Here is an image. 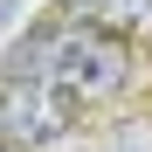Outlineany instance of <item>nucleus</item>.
<instances>
[{"label": "nucleus", "mask_w": 152, "mask_h": 152, "mask_svg": "<svg viewBox=\"0 0 152 152\" xmlns=\"http://www.w3.org/2000/svg\"><path fill=\"white\" fill-rule=\"evenodd\" d=\"M124 76H132L124 42L104 28H83V21H42L7 48V83H48L69 104L124 90Z\"/></svg>", "instance_id": "obj_1"}, {"label": "nucleus", "mask_w": 152, "mask_h": 152, "mask_svg": "<svg viewBox=\"0 0 152 152\" xmlns=\"http://www.w3.org/2000/svg\"><path fill=\"white\" fill-rule=\"evenodd\" d=\"M69 97L48 83H0V145H48L69 132Z\"/></svg>", "instance_id": "obj_2"}, {"label": "nucleus", "mask_w": 152, "mask_h": 152, "mask_svg": "<svg viewBox=\"0 0 152 152\" xmlns=\"http://www.w3.org/2000/svg\"><path fill=\"white\" fill-rule=\"evenodd\" d=\"M69 21L83 28H104V35H152V0H62Z\"/></svg>", "instance_id": "obj_3"}, {"label": "nucleus", "mask_w": 152, "mask_h": 152, "mask_svg": "<svg viewBox=\"0 0 152 152\" xmlns=\"http://www.w3.org/2000/svg\"><path fill=\"white\" fill-rule=\"evenodd\" d=\"M0 152H7V145H0Z\"/></svg>", "instance_id": "obj_4"}]
</instances>
